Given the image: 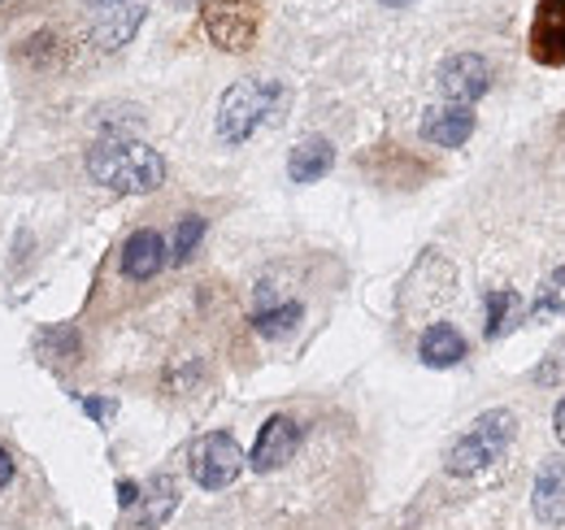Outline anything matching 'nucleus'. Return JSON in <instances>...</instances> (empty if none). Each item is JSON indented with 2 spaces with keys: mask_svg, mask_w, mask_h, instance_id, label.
<instances>
[{
  "mask_svg": "<svg viewBox=\"0 0 565 530\" xmlns=\"http://www.w3.org/2000/svg\"><path fill=\"white\" fill-rule=\"evenodd\" d=\"M87 174L118 197H148L166 183V157L131 135H100L87 148Z\"/></svg>",
  "mask_w": 565,
  "mask_h": 530,
  "instance_id": "1",
  "label": "nucleus"
},
{
  "mask_svg": "<svg viewBox=\"0 0 565 530\" xmlns=\"http://www.w3.org/2000/svg\"><path fill=\"white\" fill-rule=\"evenodd\" d=\"M513 439H518V413H509V409H488V413H479V417L470 422L466 435L452 439V448H448V457H444V469H448L452 478H475V474L492 469V465L509 453Z\"/></svg>",
  "mask_w": 565,
  "mask_h": 530,
  "instance_id": "2",
  "label": "nucleus"
},
{
  "mask_svg": "<svg viewBox=\"0 0 565 530\" xmlns=\"http://www.w3.org/2000/svg\"><path fill=\"white\" fill-rule=\"evenodd\" d=\"M282 100V87L275 78H239L235 87L222 92L217 105V139L222 144H248L257 127L275 114V105Z\"/></svg>",
  "mask_w": 565,
  "mask_h": 530,
  "instance_id": "3",
  "label": "nucleus"
},
{
  "mask_svg": "<svg viewBox=\"0 0 565 530\" xmlns=\"http://www.w3.org/2000/svg\"><path fill=\"white\" fill-rule=\"evenodd\" d=\"M201 18L222 53H248L262 31V0H201Z\"/></svg>",
  "mask_w": 565,
  "mask_h": 530,
  "instance_id": "4",
  "label": "nucleus"
},
{
  "mask_svg": "<svg viewBox=\"0 0 565 530\" xmlns=\"http://www.w3.org/2000/svg\"><path fill=\"white\" fill-rule=\"evenodd\" d=\"M244 465H248L244 448H239L235 435H226V431L201 435V439L192 444V453H188V469H192L196 487H205V491L231 487V483L244 474Z\"/></svg>",
  "mask_w": 565,
  "mask_h": 530,
  "instance_id": "5",
  "label": "nucleus"
},
{
  "mask_svg": "<svg viewBox=\"0 0 565 530\" xmlns=\"http://www.w3.org/2000/svg\"><path fill=\"white\" fill-rule=\"evenodd\" d=\"M435 87L448 105H475L492 87V66L479 53H452L444 66L435 70Z\"/></svg>",
  "mask_w": 565,
  "mask_h": 530,
  "instance_id": "6",
  "label": "nucleus"
},
{
  "mask_svg": "<svg viewBox=\"0 0 565 530\" xmlns=\"http://www.w3.org/2000/svg\"><path fill=\"white\" fill-rule=\"evenodd\" d=\"M300 422L296 417H287V413H275V417H266V426L257 431V444H253V453H248V465L257 469V474H275L282 465L296 457V448H300Z\"/></svg>",
  "mask_w": 565,
  "mask_h": 530,
  "instance_id": "7",
  "label": "nucleus"
},
{
  "mask_svg": "<svg viewBox=\"0 0 565 530\" xmlns=\"http://www.w3.org/2000/svg\"><path fill=\"white\" fill-rule=\"evenodd\" d=\"M143 0H109V4H100L96 9V26H92V40H96V49H105V53H118L122 44H131V35L140 31L143 22Z\"/></svg>",
  "mask_w": 565,
  "mask_h": 530,
  "instance_id": "8",
  "label": "nucleus"
},
{
  "mask_svg": "<svg viewBox=\"0 0 565 530\" xmlns=\"http://www.w3.org/2000/svg\"><path fill=\"white\" fill-rule=\"evenodd\" d=\"M531 509L548 530L565 527V457L540 465L535 487H531Z\"/></svg>",
  "mask_w": 565,
  "mask_h": 530,
  "instance_id": "9",
  "label": "nucleus"
},
{
  "mask_svg": "<svg viewBox=\"0 0 565 530\" xmlns=\"http://www.w3.org/2000/svg\"><path fill=\"white\" fill-rule=\"evenodd\" d=\"M475 135V109L470 105H430L423 118V139L435 148H461Z\"/></svg>",
  "mask_w": 565,
  "mask_h": 530,
  "instance_id": "10",
  "label": "nucleus"
},
{
  "mask_svg": "<svg viewBox=\"0 0 565 530\" xmlns=\"http://www.w3.org/2000/svg\"><path fill=\"white\" fill-rule=\"evenodd\" d=\"M170 248H166V240H161V231H136L127 244H122V274L127 278H136V283H148V278H157L161 269H166V257Z\"/></svg>",
  "mask_w": 565,
  "mask_h": 530,
  "instance_id": "11",
  "label": "nucleus"
},
{
  "mask_svg": "<svg viewBox=\"0 0 565 530\" xmlns=\"http://www.w3.org/2000/svg\"><path fill=\"white\" fill-rule=\"evenodd\" d=\"M331 166H335V144H331L327 135H309V139H300V144L291 148V157H287V179H291V183H318V179L331 174Z\"/></svg>",
  "mask_w": 565,
  "mask_h": 530,
  "instance_id": "12",
  "label": "nucleus"
},
{
  "mask_svg": "<svg viewBox=\"0 0 565 530\" xmlns=\"http://www.w3.org/2000/svg\"><path fill=\"white\" fill-rule=\"evenodd\" d=\"M466 352H470V343H466V335L457 331L452 322H430L423 339H418V357L430 370H452V365L466 361Z\"/></svg>",
  "mask_w": 565,
  "mask_h": 530,
  "instance_id": "13",
  "label": "nucleus"
},
{
  "mask_svg": "<svg viewBox=\"0 0 565 530\" xmlns=\"http://www.w3.org/2000/svg\"><path fill=\"white\" fill-rule=\"evenodd\" d=\"M140 500H143L140 527L143 530L166 527V518L179 509V483H174L170 474H157V478H152V487H148V496H140Z\"/></svg>",
  "mask_w": 565,
  "mask_h": 530,
  "instance_id": "14",
  "label": "nucleus"
},
{
  "mask_svg": "<svg viewBox=\"0 0 565 530\" xmlns=\"http://www.w3.org/2000/svg\"><path fill=\"white\" fill-rule=\"evenodd\" d=\"M300 318H305L300 300H275V305H262L253 314V331L262 335V339H287L300 327Z\"/></svg>",
  "mask_w": 565,
  "mask_h": 530,
  "instance_id": "15",
  "label": "nucleus"
},
{
  "mask_svg": "<svg viewBox=\"0 0 565 530\" xmlns=\"http://www.w3.org/2000/svg\"><path fill=\"white\" fill-rule=\"evenodd\" d=\"M483 305H488V339H500L522 322V296L513 287H492Z\"/></svg>",
  "mask_w": 565,
  "mask_h": 530,
  "instance_id": "16",
  "label": "nucleus"
},
{
  "mask_svg": "<svg viewBox=\"0 0 565 530\" xmlns=\"http://www.w3.org/2000/svg\"><path fill=\"white\" fill-rule=\"evenodd\" d=\"M540 9V53L565 62V0H544Z\"/></svg>",
  "mask_w": 565,
  "mask_h": 530,
  "instance_id": "17",
  "label": "nucleus"
},
{
  "mask_svg": "<svg viewBox=\"0 0 565 530\" xmlns=\"http://www.w3.org/2000/svg\"><path fill=\"white\" fill-rule=\"evenodd\" d=\"M205 231H210V222L201 213H183L179 226H174V235H170V262L174 265L192 262L196 248H201V240H205Z\"/></svg>",
  "mask_w": 565,
  "mask_h": 530,
  "instance_id": "18",
  "label": "nucleus"
},
{
  "mask_svg": "<svg viewBox=\"0 0 565 530\" xmlns=\"http://www.w3.org/2000/svg\"><path fill=\"white\" fill-rule=\"evenodd\" d=\"M565 318V265H557L548 278H544V287H540V296H535V305H531V322H557Z\"/></svg>",
  "mask_w": 565,
  "mask_h": 530,
  "instance_id": "19",
  "label": "nucleus"
},
{
  "mask_svg": "<svg viewBox=\"0 0 565 530\" xmlns=\"http://www.w3.org/2000/svg\"><path fill=\"white\" fill-rule=\"evenodd\" d=\"M557 379H565V339L548 352V361L535 370V383H557Z\"/></svg>",
  "mask_w": 565,
  "mask_h": 530,
  "instance_id": "20",
  "label": "nucleus"
},
{
  "mask_svg": "<svg viewBox=\"0 0 565 530\" xmlns=\"http://www.w3.org/2000/svg\"><path fill=\"white\" fill-rule=\"evenodd\" d=\"M78 404H83V409H87V413H92V417H96V422H109V417H114V413H118V404H114V400L78 396Z\"/></svg>",
  "mask_w": 565,
  "mask_h": 530,
  "instance_id": "21",
  "label": "nucleus"
},
{
  "mask_svg": "<svg viewBox=\"0 0 565 530\" xmlns=\"http://www.w3.org/2000/svg\"><path fill=\"white\" fill-rule=\"evenodd\" d=\"M140 496H143L140 483H131V478H122V483H118V509H136V505H140Z\"/></svg>",
  "mask_w": 565,
  "mask_h": 530,
  "instance_id": "22",
  "label": "nucleus"
},
{
  "mask_svg": "<svg viewBox=\"0 0 565 530\" xmlns=\"http://www.w3.org/2000/svg\"><path fill=\"white\" fill-rule=\"evenodd\" d=\"M9 483H13V457H9L4 448H0V491H4Z\"/></svg>",
  "mask_w": 565,
  "mask_h": 530,
  "instance_id": "23",
  "label": "nucleus"
},
{
  "mask_svg": "<svg viewBox=\"0 0 565 530\" xmlns=\"http://www.w3.org/2000/svg\"><path fill=\"white\" fill-rule=\"evenodd\" d=\"M553 435H557V444L565 448V396H562V404H557V413H553Z\"/></svg>",
  "mask_w": 565,
  "mask_h": 530,
  "instance_id": "24",
  "label": "nucleus"
},
{
  "mask_svg": "<svg viewBox=\"0 0 565 530\" xmlns=\"http://www.w3.org/2000/svg\"><path fill=\"white\" fill-rule=\"evenodd\" d=\"M383 4H392V9H401V4H414V0H383Z\"/></svg>",
  "mask_w": 565,
  "mask_h": 530,
  "instance_id": "25",
  "label": "nucleus"
},
{
  "mask_svg": "<svg viewBox=\"0 0 565 530\" xmlns=\"http://www.w3.org/2000/svg\"><path fill=\"white\" fill-rule=\"evenodd\" d=\"M83 4H92V9H100V4H109V0H83Z\"/></svg>",
  "mask_w": 565,
  "mask_h": 530,
  "instance_id": "26",
  "label": "nucleus"
},
{
  "mask_svg": "<svg viewBox=\"0 0 565 530\" xmlns=\"http://www.w3.org/2000/svg\"><path fill=\"white\" fill-rule=\"evenodd\" d=\"M174 4H179V9H188V4H196V0H174Z\"/></svg>",
  "mask_w": 565,
  "mask_h": 530,
  "instance_id": "27",
  "label": "nucleus"
}]
</instances>
